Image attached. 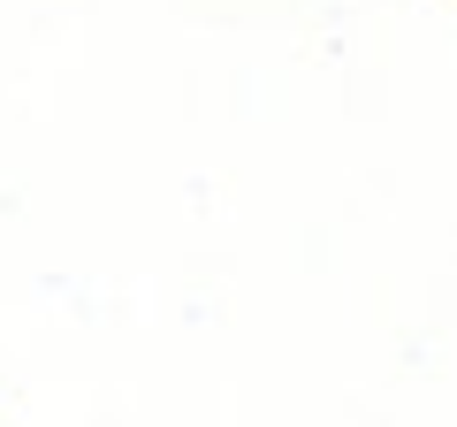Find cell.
Instances as JSON below:
<instances>
[]
</instances>
